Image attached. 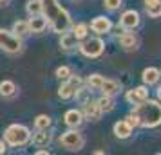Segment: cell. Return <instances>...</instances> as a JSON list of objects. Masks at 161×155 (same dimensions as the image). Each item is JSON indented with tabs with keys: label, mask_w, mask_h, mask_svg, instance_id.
I'll return each instance as SVG.
<instances>
[{
	"label": "cell",
	"mask_w": 161,
	"mask_h": 155,
	"mask_svg": "<svg viewBox=\"0 0 161 155\" xmlns=\"http://www.w3.org/2000/svg\"><path fill=\"white\" fill-rule=\"evenodd\" d=\"M78 49L87 58H100L105 51V42L102 38H83V42L78 45Z\"/></svg>",
	"instance_id": "obj_5"
},
{
	"label": "cell",
	"mask_w": 161,
	"mask_h": 155,
	"mask_svg": "<svg viewBox=\"0 0 161 155\" xmlns=\"http://www.w3.org/2000/svg\"><path fill=\"white\" fill-rule=\"evenodd\" d=\"M103 78L102 74H91L87 78V85H89V89H94V90H100L102 89V83H103Z\"/></svg>",
	"instance_id": "obj_26"
},
{
	"label": "cell",
	"mask_w": 161,
	"mask_h": 155,
	"mask_svg": "<svg viewBox=\"0 0 161 155\" xmlns=\"http://www.w3.org/2000/svg\"><path fill=\"white\" fill-rule=\"evenodd\" d=\"M0 49L8 54H18L22 52V40L13 31L0 29Z\"/></svg>",
	"instance_id": "obj_4"
},
{
	"label": "cell",
	"mask_w": 161,
	"mask_h": 155,
	"mask_svg": "<svg viewBox=\"0 0 161 155\" xmlns=\"http://www.w3.org/2000/svg\"><path fill=\"white\" fill-rule=\"evenodd\" d=\"M60 47L65 49V51H71L74 47H78V38L74 36L73 33L65 31V33H62V36H60Z\"/></svg>",
	"instance_id": "obj_17"
},
{
	"label": "cell",
	"mask_w": 161,
	"mask_h": 155,
	"mask_svg": "<svg viewBox=\"0 0 161 155\" xmlns=\"http://www.w3.org/2000/svg\"><path fill=\"white\" fill-rule=\"evenodd\" d=\"M16 85L13 81H9V80H6V81L0 83V96L2 97H13L16 94Z\"/></svg>",
	"instance_id": "obj_20"
},
{
	"label": "cell",
	"mask_w": 161,
	"mask_h": 155,
	"mask_svg": "<svg viewBox=\"0 0 161 155\" xmlns=\"http://www.w3.org/2000/svg\"><path fill=\"white\" fill-rule=\"evenodd\" d=\"M105 94V96H116V94H119L121 92V85L118 81H114V80H103L102 83V89H100Z\"/></svg>",
	"instance_id": "obj_16"
},
{
	"label": "cell",
	"mask_w": 161,
	"mask_h": 155,
	"mask_svg": "<svg viewBox=\"0 0 161 155\" xmlns=\"http://www.w3.org/2000/svg\"><path fill=\"white\" fill-rule=\"evenodd\" d=\"M127 123H129V125L132 126V128H134V126H139V123H138V117H136V116H134V114H129V116H127Z\"/></svg>",
	"instance_id": "obj_32"
},
{
	"label": "cell",
	"mask_w": 161,
	"mask_h": 155,
	"mask_svg": "<svg viewBox=\"0 0 161 155\" xmlns=\"http://www.w3.org/2000/svg\"><path fill=\"white\" fill-rule=\"evenodd\" d=\"M6 2H8V0H0V6H4V4H6Z\"/></svg>",
	"instance_id": "obj_37"
},
{
	"label": "cell",
	"mask_w": 161,
	"mask_h": 155,
	"mask_svg": "<svg viewBox=\"0 0 161 155\" xmlns=\"http://www.w3.org/2000/svg\"><path fill=\"white\" fill-rule=\"evenodd\" d=\"M60 144L65 148V150H69V152H78V150H81L83 144H85V137H83L76 128H73V130H67V132L62 133Z\"/></svg>",
	"instance_id": "obj_6"
},
{
	"label": "cell",
	"mask_w": 161,
	"mask_h": 155,
	"mask_svg": "<svg viewBox=\"0 0 161 155\" xmlns=\"http://www.w3.org/2000/svg\"><path fill=\"white\" fill-rule=\"evenodd\" d=\"M91 92L92 90H87V89H83V85H81L80 89H76L74 90V97H76V101L80 105H83L87 99H91Z\"/></svg>",
	"instance_id": "obj_27"
},
{
	"label": "cell",
	"mask_w": 161,
	"mask_h": 155,
	"mask_svg": "<svg viewBox=\"0 0 161 155\" xmlns=\"http://www.w3.org/2000/svg\"><path fill=\"white\" fill-rule=\"evenodd\" d=\"M4 141H6V144L15 146V148L25 146L31 141V130L27 126L18 125V123L9 125L8 128H6V132H4Z\"/></svg>",
	"instance_id": "obj_3"
},
{
	"label": "cell",
	"mask_w": 161,
	"mask_h": 155,
	"mask_svg": "<svg viewBox=\"0 0 161 155\" xmlns=\"http://www.w3.org/2000/svg\"><path fill=\"white\" fill-rule=\"evenodd\" d=\"M91 29L94 31L96 34H107L112 29V22H110L107 16H96L91 22Z\"/></svg>",
	"instance_id": "obj_10"
},
{
	"label": "cell",
	"mask_w": 161,
	"mask_h": 155,
	"mask_svg": "<svg viewBox=\"0 0 161 155\" xmlns=\"http://www.w3.org/2000/svg\"><path fill=\"white\" fill-rule=\"evenodd\" d=\"M145 11L150 18H159L161 16V2L152 4V6H145Z\"/></svg>",
	"instance_id": "obj_29"
},
{
	"label": "cell",
	"mask_w": 161,
	"mask_h": 155,
	"mask_svg": "<svg viewBox=\"0 0 161 155\" xmlns=\"http://www.w3.org/2000/svg\"><path fill=\"white\" fill-rule=\"evenodd\" d=\"M114 135H116L118 139H129L132 135V126L127 123V119L118 121L116 125H114Z\"/></svg>",
	"instance_id": "obj_15"
},
{
	"label": "cell",
	"mask_w": 161,
	"mask_h": 155,
	"mask_svg": "<svg viewBox=\"0 0 161 155\" xmlns=\"http://www.w3.org/2000/svg\"><path fill=\"white\" fill-rule=\"evenodd\" d=\"M25 11H27L29 16L42 15V13H44V4H42V0H29L27 6H25Z\"/></svg>",
	"instance_id": "obj_22"
},
{
	"label": "cell",
	"mask_w": 161,
	"mask_h": 155,
	"mask_svg": "<svg viewBox=\"0 0 161 155\" xmlns=\"http://www.w3.org/2000/svg\"><path fill=\"white\" fill-rule=\"evenodd\" d=\"M159 72H161V70H159Z\"/></svg>",
	"instance_id": "obj_38"
},
{
	"label": "cell",
	"mask_w": 161,
	"mask_h": 155,
	"mask_svg": "<svg viewBox=\"0 0 161 155\" xmlns=\"http://www.w3.org/2000/svg\"><path fill=\"white\" fill-rule=\"evenodd\" d=\"M127 101L130 105H138L141 103V101H145V99H148V89H147L145 85H141V87H136V89H132L127 92Z\"/></svg>",
	"instance_id": "obj_9"
},
{
	"label": "cell",
	"mask_w": 161,
	"mask_h": 155,
	"mask_svg": "<svg viewBox=\"0 0 161 155\" xmlns=\"http://www.w3.org/2000/svg\"><path fill=\"white\" fill-rule=\"evenodd\" d=\"M6 146H8V144H6V141H4V139H0V155H2V153H6Z\"/></svg>",
	"instance_id": "obj_33"
},
{
	"label": "cell",
	"mask_w": 161,
	"mask_h": 155,
	"mask_svg": "<svg viewBox=\"0 0 161 155\" xmlns=\"http://www.w3.org/2000/svg\"><path fill=\"white\" fill-rule=\"evenodd\" d=\"M118 42H119V45L123 47L125 51H136L139 45V40L136 34H132V33H121L119 34V38H118Z\"/></svg>",
	"instance_id": "obj_12"
},
{
	"label": "cell",
	"mask_w": 161,
	"mask_h": 155,
	"mask_svg": "<svg viewBox=\"0 0 161 155\" xmlns=\"http://www.w3.org/2000/svg\"><path fill=\"white\" fill-rule=\"evenodd\" d=\"M49 126H51V117L47 114H40L35 117V128L36 130H49Z\"/></svg>",
	"instance_id": "obj_24"
},
{
	"label": "cell",
	"mask_w": 161,
	"mask_h": 155,
	"mask_svg": "<svg viewBox=\"0 0 161 155\" xmlns=\"http://www.w3.org/2000/svg\"><path fill=\"white\" fill-rule=\"evenodd\" d=\"M141 78H143V83L150 87V85H156L159 81L161 72H159V69H156V67H147L143 70V74H141Z\"/></svg>",
	"instance_id": "obj_14"
},
{
	"label": "cell",
	"mask_w": 161,
	"mask_h": 155,
	"mask_svg": "<svg viewBox=\"0 0 161 155\" xmlns=\"http://www.w3.org/2000/svg\"><path fill=\"white\" fill-rule=\"evenodd\" d=\"M13 33H15L16 36H27L31 31H29V23L25 22V20H16L13 23Z\"/></svg>",
	"instance_id": "obj_23"
},
{
	"label": "cell",
	"mask_w": 161,
	"mask_h": 155,
	"mask_svg": "<svg viewBox=\"0 0 161 155\" xmlns=\"http://www.w3.org/2000/svg\"><path fill=\"white\" fill-rule=\"evenodd\" d=\"M27 23H29L31 33H44L47 29V25H49V22H47V18L44 16V13L42 15H33L27 20Z\"/></svg>",
	"instance_id": "obj_11"
},
{
	"label": "cell",
	"mask_w": 161,
	"mask_h": 155,
	"mask_svg": "<svg viewBox=\"0 0 161 155\" xmlns=\"http://www.w3.org/2000/svg\"><path fill=\"white\" fill-rule=\"evenodd\" d=\"M132 114L138 117L139 126L156 128V126L161 125V103L159 101L145 99V101H141V103L134 105Z\"/></svg>",
	"instance_id": "obj_2"
},
{
	"label": "cell",
	"mask_w": 161,
	"mask_h": 155,
	"mask_svg": "<svg viewBox=\"0 0 161 155\" xmlns=\"http://www.w3.org/2000/svg\"><path fill=\"white\" fill-rule=\"evenodd\" d=\"M119 25H121V29L123 31L136 29V27L139 25V13L138 11H134V9L125 11L123 15L119 16Z\"/></svg>",
	"instance_id": "obj_7"
},
{
	"label": "cell",
	"mask_w": 161,
	"mask_h": 155,
	"mask_svg": "<svg viewBox=\"0 0 161 155\" xmlns=\"http://www.w3.org/2000/svg\"><path fill=\"white\" fill-rule=\"evenodd\" d=\"M103 6L109 9V11H116L121 6V0H103Z\"/></svg>",
	"instance_id": "obj_30"
},
{
	"label": "cell",
	"mask_w": 161,
	"mask_h": 155,
	"mask_svg": "<svg viewBox=\"0 0 161 155\" xmlns=\"http://www.w3.org/2000/svg\"><path fill=\"white\" fill-rule=\"evenodd\" d=\"M158 99H159V101H161V87H159V89H158Z\"/></svg>",
	"instance_id": "obj_36"
},
{
	"label": "cell",
	"mask_w": 161,
	"mask_h": 155,
	"mask_svg": "<svg viewBox=\"0 0 161 155\" xmlns=\"http://www.w3.org/2000/svg\"><path fill=\"white\" fill-rule=\"evenodd\" d=\"M71 29H73V34L78 38V42L83 40V38H87V34H89V25L87 23H78V25H73Z\"/></svg>",
	"instance_id": "obj_25"
},
{
	"label": "cell",
	"mask_w": 161,
	"mask_h": 155,
	"mask_svg": "<svg viewBox=\"0 0 161 155\" xmlns=\"http://www.w3.org/2000/svg\"><path fill=\"white\" fill-rule=\"evenodd\" d=\"M74 87L73 83L69 81V80H65V81H62V85H60L58 89V96L62 97V99H71V97H74Z\"/></svg>",
	"instance_id": "obj_19"
},
{
	"label": "cell",
	"mask_w": 161,
	"mask_h": 155,
	"mask_svg": "<svg viewBox=\"0 0 161 155\" xmlns=\"http://www.w3.org/2000/svg\"><path fill=\"white\" fill-rule=\"evenodd\" d=\"M81 114H83V119H87V121H100L103 112L100 110V106L96 101H91L87 99L85 103H83V108H81Z\"/></svg>",
	"instance_id": "obj_8"
},
{
	"label": "cell",
	"mask_w": 161,
	"mask_h": 155,
	"mask_svg": "<svg viewBox=\"0 0 161 155\" xmlns=\"http://www.w3.org/2000/svg\"><path fill=\"white\" fill-rule=\"evenodd\" d=\"M69 81L73 83L74 89H80L81 85H83V80H81L80 76H74V74H71V78H69Z\"/></svg>",
	"instance_id": "obj_31"
},
{
	"label": "cell",
	"mask_w": 161,
	"mask_h": 155,
	"mask_svg": "<svg viewBox=\"0 0 161 155\" xmlns=\"http://www.w3.org/2000/svg\"><path fill=\"white\" fill-rule=\"evenodd\" d=\"M42 4H44V16L47 18V22L54 33L62 34L73 27L71 15L60 6L58 0H42Z\"/></svg>",
	"instance_id": "obj_1"
},
{
	"label": "cell",
	"mask_w": 161,
	"mask_h": 155,
	"mask_svg": "<svg viewBox=\"0 0 161 155\" xmlns=\"http://www.w3.org/2000/svg\"><path fill=\"white\" fill-rule=\"evenodd\" d=\"M64 121H65V125L69 128H78V126L83 123V114L81 110H76V108H71V110L65 112V116H64Z\"/></svg>",
	"instance_id": "obj_13"
},
{
	"label": "cell",
	"mask_w": 161,
	"mask_h": 155,
	"mask_svg": "<svg viewBox=\"0 0 161 155\" xmlns=\"http://www.w3.org/2000/svg\"><path fill=\"white\" fill-rule=\"evenodd\" d=\"M71 69H69V67L67 65H62V67H58V69H56V72H54V76H56V78H58L60 81H65V80H69V78H71Z\"/></svg>",
	"instance_id": "obj_28"
},
{
	"label": "cell",
	"mask_w": 161,
	"mask_h": 155,
	"mask_svg": "<svg viewBox=\"0 0 161 155\" xmlns=\"http://www.w3.org/2000/svg\"><path fill=\"white\" fill-rule=\"evenodd\" d=\"M36 155H49V152H47V150H38Z\"/></svg>",
	"instance_id": "obj_35"
},
{
	"label": "cell",
	"mask_w": 161,
	"mask_h": 155,
	"mask_svg": "<svg viewBox=\"0 0 161 155\" xmlns=\"http://www.w3.org/2000/svg\"><path fill=\"white\" fill-rule=\"evenodd\" d=\"M31 141H33L35 146L44 148L51 142V133H47V130H36L35 135H31Z\"/></svg>",
	"instance_id": "obj_18"
},
{
	"label": "cell",
	"mask_w": 161,
	"mask_h": 155,
	"mask_svg": "<svg viewBox=\"0 0 161 155\" xmlns=\"http://www.w3.org/2000/svg\"><path fill=\"white\" fill-rule=\"evenodd\" d=\"M96 103H98V106H100V110H102L103 114L112 112V110H114V105H116V103H114V99H112V96H105V94H103Z\"/></svg>",
	"instance_id": "obj_21"
},
{
	"label": "cell",
	"mask_w": 161,
	"mask_h": 155,
	"mask_svg": "<svg viewBox=\"0 0 161 155\" xmlns=\"http://www.w3.org/2000/svg\"><path fill=\"white\" fill-rule=\"evenodd\" d=\"M161 0H145V6H152V4H158Z\"/></svg>",
	"instance_id": "obj_34"
}]
</instances>
